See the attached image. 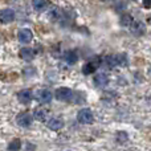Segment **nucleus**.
I'll return each instance as SVG.
<instances>
[{"instance_id": "15", "label": "nucleus", "mask_w": 151, "mask_h": 151, "mask_svg": "<svg viewBox=\"0 0 151 151\" xmlns=\"http://www.w3.org/2000/svg\"><path fill=\"white\" fill-rule=\"evenodd\" d=\"M145 31H146V27H145V24L141 23V21L133 23V25H131V32H133L135 36H142V35L145 33Z\"/></svg>"}, {"instance_id": "13", "label": "nucleus", "mask_w": 151, "mask_h": 151, "mask_svg": "<svg viewBox=\"0 0 151 151\" xmlns=\"http://www.w3.org/2000/svg\"><path fill=\"white\" fill-rule=\"evenodd\" d=\"M19 55H20V57L23 58L24 61H32L35 57V52L31 48H21Z\"/></svg>"}, {"instance_id": "19", "label": "nucleus", "mask_w": 151, "mask_h": 151, "mask_svg": "<svg viewBox=\"0 0 151 151\" xmlns=\"http://www.w3.org/2000/svg\"><path fill=\"white\" fill-rule=\"evenodd\" d=\"M21 149V141L20 139H13L8 145V151H19Z\"/></svg>"}, {"instance_id": "9", "label": "nucleus", "mask_w": 151, "mask_h": 151, "mask_svg": "<svg viewBox=\"0 0 151 151\" xmlns=\"http://www.w3.org/2000/svg\"><path fill=\"white\" fill-rule=\"evenodd\" d=\"M52 93H50L48 89H41V90L37 91V101L40 102V104H49L50 101H52Z\"/></svg>"}, {"instance_id": "3", "label": "nucleus", "mask_w": 151, "mask_h": 151, "mask_svg": "<svg viewBox=\"0 0 151 151\" xmlns=\"http://www.w3.org/2000/svg\"><path fill=\"white\" fill-rule=\"evenodd\" d=\"M99 65H101V58H99V57L91 58V60H89L88 63L82 66V73L86 74V76L91 74L93 72H96L97 69L99 68Z\"/></svg>"}, {"instance_id": "6", "label": "nucleus", "mask_w": 151, "mask_h": 151, "mask_svg": "<svg viewBox=\"0 0 151 151\" xmlns=\"http://www.w3.org/2000/svg\"><path fill=\"white\" fill-rule=\"evenodd\" d=\"M17 39H19V41H20L21 44H28V42L32 41L33 35H32V32L29 31V29L23 28V29H20V31L17 32Z\"/></svg>"}, {"instance_id": "2", "label": "nucleus", "mask_w": 151, "mask_h": 151, "mask_svg": "<svg viewBox=\"0 0 151 151\" xmlns=\"http://www.w3.org/2000/svg\"><path fill=\"white\" fill-rule=\"evenodd\" d=\"M94 119V115H93V111H91L90 109H88V107H85V109H81L80 111H78L77 114V121L80 123H83V125H89V123H91Z\"/></svg>"}, {"instance_id": "25", "label": "nucleus", "mask_w": 151, "mask_h": 151, "mask_svg": "<svg viewBox=\"0 0 151 151\" xmlns=\"http://www.w3.org/2000/svg\"><path fill=\"white\" fill-rule=\"evenodd\" d=\"M131 1H137V0H131Z\"/></svg>"}, {"instance_id": "5", "label": "nucleus", "mask_w": 151, "mask_h": 151, "mask_svg": "<svg viewBox=\"0 0 151 151\" xmlns=\"http://www.w3.org/2000/svg\"><path fill=\"white\" fill-rule=\"evenodd\" d=\"M32 98H33V93H32L31 89H23L17 93V99L20 104L28 105L32 101Z\"/></svg>"}, {"instance_id": "16", "label": "nucleus", "mask_w": 151, "mask_h": 151, "mask_svg": "<svg viewBox=\"0 0 151 151\" xmlns=\"http://www.w3.org/2000/svg\"><path fill=\"white\" fill-rule=\"evenodd\" d=\"M32 5H33V8L37 11V12H42V11H45L48 8L49 1H48V0H33V1H32Z\"/></svg>"}, {"instance_id": "11", "label": "nucleus", "mask_w": 151, "mask_h": 151, "mask_svg": "<svg viewBox=\"0 0 151 151\" xmlns=\"http://www.w3.org/2000/svg\"><path fill=\"white\" fill-rule=\"evenodd\" d=\"M64 60L66 61V63L69 64V65H74L78 61V55L76 50H66L65 53H64Z\"/></svg>"}, {"instance_id": "24", "label": "nucleus", "mask_w": 151, "mask_h": 151, "mask_svg": "<svg viewBox=\"0 0 151 151\" xmlns=\"http://www.w3.org/2000/svg\"><path fill=\"white\" fill-rule=\"evenodd\" d=\"M145 8H151V0H143Z\"/></svg>"}, {"instance_id": "23", "label": "nucleus", "mask_w": 151, "mask_h": 151, "mask_svg": "<svg viewBox=\"0 0 151 151\" xmlns=\"http://www.w3.org/2000/svg\"><path fill=\"white\" fill-rule=\"evenodd\" d=\"M49 17H50V20H56V19L58 17V9L57 8H55V9H52L49 12Z\"/></svg>"}, {"instance_id": "10", "label": "nucleus", "mask_w": 151, "mask_h": 151, "mask_svg": "<svg viewBox=\"0 0 151 151\" xmlns=\"http://www.w3.org/2000/svg\"><path fill=\"white\" fill-rule=\"evenodd\" d=\"M63 126H64V121L61 119V118L53 117V118H50V119L48 121V129H50V130H53V131L60 130Z\"/></svg>"}, {"instance_id": "8", "label": "nucleus", "mask_w": 151, "mask_h": 151, "mask_svg": "<svg viewBox=\"0 0 151 151\" xmlns=\"http://www.w3.org/2000/svg\"><path fill=\"white\" fill-rule=\"evenodd\" d=\"M16 17V13L13 9H11V8H5V9H3L1 12H0V19H1V23L3 24H8L11 23V21H13Z\"/></svg>"}, {"instance_id": "12", "label": "nucleus", "mask_w": 151, "mask_h": 151, "mask_svg": "<svg viewBox=\"0 0 151 151\" xmlns=\"http://www.w3.org/2000/svg\"><path fill=\"white\" fill-rule=\"evenodd\" d=\"M104 65L109 69H113L118 65V55H110L104 58Z\"/></svg>"}, {"instance_id": "21", "label": "nucleus", "mask_w": 151, "mask_h": 151, "mask_svg": "<svg viewBox=\"0 0 151 151\" xmlns=\"http://www.w3.org/2000/svg\"><path fill=\"white\" fill-rule=\"evenodd\" d=\"M118 65L119 66H126L129 65V58L126 55H118Z\"/></svg>"}, {"instance_id": "7", "label": "nucleus", "mask_w": 151, "mask_h": 151, "mask_svg": "<svg viewBox=\"0 0 151 151\" xmlns=\"http://www.w3.org/2000/svg\"><path fill=\"white\" fill-rule=\"evenodd\" d=\"M109 81H110L109 74H106V73H98V74H96L93 82H94V86H96V88H105V86L109 83Z\"/></svg>"}, {"instance_id": "17", "label": "nucleus", "mask_w": 151, "mask_h": 151, "mask_svg": "<svg viewBox=\"0 0 151 151\" xmlns=\"http://www.w3.org/2000/svg\"><path fill=\"white\" fill-rule=\"evenodd\" d=\"M85 101V96H83L81 91H74L73 93V97H72V104H76V105H80Z\"/></svg>"}, {"instance_id": "22", "label": "nucleus", "mask_w": 151, "mask_h": 151, "mask_svg": "<svg viewBox=\"0 0 151 151\" xmlns=\"http://www.w3.org/2000/svg\"><path fill=\"white\" fill-rule=\"evenodd\" d=\"M129 137H127V133H125V131H119V133H117V141L121 142L122 143L123 141H126Z\"/></svg>"}, {"instance_id": "20", "label": "nucleus", "mask_w": 151, "mask_h": 151, "mask_svg": "<svg viewBox=\"0 0 151 151\" xmlns=\"http://www.w3.org/2000/svg\"><path fill=\"white\" fill-rule=\"evenodd\" d=\"M23 74L27 78H29V77H35V76H36V68H32V66H28V68L24 69Z\"/></svg>"}, {"instance_id": "4", "label": "nucleus", "mask_w": 151, "mask_h": 151, "mask_svg": "<svg viewBox=\"0 0 151 151\" xmlns=\"http://www.w3.org/2000/svg\"><path fill=\"white\" fill-rule=\"evenodd\" d=\"M16 122H17V125L21 126V127H29V126L32 125V115L27 111L20 113V114H17V117H16Z\"/></svg>"}, {"instance_id": "14", "label": "nucleus", "mask_w": 151, "mask_h": 151, "mask_svg": "<svg viewBox=\"0 0 151 151\" xmlns=\"http://www.w3.org/2000/svg\"><path fill=\"white\" fill-rule=\"evenodd\" d=\"M47 114H48V111L45 109H42V107H36L33 110V118L37 119L39 122H44L47 119Z\"/></svg>"}, {"instance_id": "18", "label": "nucleus", "mask_w": 151, "mask_h": 151, "mask_svg": "<svg viewBox=\"0 0 151 151\" xmlns=\"http://www.w3.org/2000/svg\"><path fill=\"white\" fill-rule=\"evenodd\" d=\"M121 25L123 27H131L133 25V17L129 13H125V15L121 16Z\"/></svg>"}, {"instance_id": "1", "label": "nucleus", "mask_w": 151, "mask_h": 151, "mask_svg": "<svg viewBox=\"0 0 151 151\" xmlns=\"http://www.w3.org/2000/svg\"><path fill=\"white\" fill-rule=\"evenodd\" d=\"M73 93L74 91L72 90V89L69 88H58L56 89L55 91V97L56 99H58V101L61 102H70L72 101V97H73Z\"/></svg>"}]
</instances>
